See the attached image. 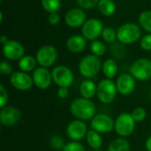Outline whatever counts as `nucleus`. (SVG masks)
<instances>
[{
  "instance_id": "1",
  "label": "nucleus",
  "mask_w": 151,
  "mask_h": 151,
  "mask_svg": "<svg viewBox=\"0 0 151 151\" xmlns=\"http://www.w3.org/2000/svg\"><path fill=\"white\" fill-rule=\"evenodd\" d=\"M71 113L80 120H88L95 117L96 105L89 99L77 98L70 105Z\"/></svg>"
},
{
  "instance_id": "2",
  "label": "nucleus",
  "mask_w": 151,
  "mask_h": 151,
  "mask_svg": "<svg viewBox=\"0 0 151 151\" xmlns=\"http://www.w3.org/2000/svg\"><path fill=\"white\" fill-rule=\"evenodd\" d=\"M141 35V27L134 23H126L119 27L117 31L118 40L125 44H130L137 42Z\"/></svg>"
},
{
  "instance_id": "3",
  "label": "nucleus",
  "mask_w": 151,
  "mask_h": 151,
  "mask_svg": "<svg viewBox=\"0 0 151 151\" xmlns=\"http://www.w3.org/2000/svg\"><path fill=\"white\" fill-rule=\"evenodd\" d=\"M117 86L113 81L111 79L102 80L96 88V96L100 102L105 104H109L112 103L117 95Z\"/></svg>"
},
{
  "instance_id": "4",
  "label": "nucleus",
  "mask_w": 151,
  "mask_h": 151,
  "mask_svg": "<svg viewBox=\"0 0 151 151\" xmlns=\"http://www.w3.org/2000/svg\"><path fill=\"white\" fill-rule=\"evenodd\" d=\"M101 69V61L95 55L85 56L79 63V71L81 74L88 79L95 77Z\"/></svg>"
},
{
  "instance_id": "5",
  "label": "nucleus",
  "mask_w": 151,
  "mask_h": 151,
  "mask_svg": "<svg viewBox=\"0 0 151 151\" xmlns=\"http://www.w3.org/2000/svg\"><path fill=\"white\" fill-rule=\"evenodd\" d=\"M134 119L132 115L127 112H123L118 116L115 120L114 129L119 136L127 137L131 135L135 128Z\"/></svg>"
},
{
  "instance_id": "6",
  "label": "nucleus",
  "mask_w": 151,
  "mask_h": 151,
  "mask_svg": "<svg viewBox=\"0 0 151 151\" xmlns=\"http://www.w3.org/2000/svg\"><path fill=\"white\" fill-rule=\"evenodd\" d=\"M52 81L59 88H68L73 82V73L67 66L58 65L51 72Z\"/></svg>"
},
{
  "instance_id": "7",
  "label": "nucleus",
  "mask_w": 151,
  "mask_h": 151,
  "mask_svg": "<svg viewBox=\"0 0 151 151\" xmlns=\"http://www.w3.org/2000/svg\"><path fill=\"white\" fill-rule=\"evenodd\" d=\"M130 73L134 79L142 81L151 78V60L148 58L137 59L130 67Z\"/></svg>"
},
{
  "instance_id": "8",
  "label": "nucleus",
  "mask_w": 151,
  "mask_h": 151,
  "mask_svg": "<svg viewBox=\"0 0 151 151\" xmlns=\"http://www.w3.org/2000/svg\"><path fill=\"white\" fill-rule=\"evenodd\" d=\"M37 63L42 67L53 65L58 59V50L52 45H44L41 47L35 56Z\"/></svg>"
},
{
  "instance_id": "9",
  "label": "nucleus",
  "mask_w": 151,
  "mask_h": 151,
  "mask_svg": "<svg viewBox=\"0 0 151 151\" xmlns=\"http://www.w3.org/2000/svg\"><path fill=\"white\" fill-rule=\"evenodd\" d=\"M104 30V25L102 21L98 19L93 18L86 20L81 27V34L82 35L91 41L96 40L100 35H102Z\"/></svg>"
},
{
  "instance_id": "10",
  "label": "nucleus",
  "mask_w": 151,
  "mask_h": 151,
  "mask_svg": "<svg viewBox=\"0 0 151 151\" xmlns=\"http://www.w3.org/2000/svg\"><path fill=\"white\" fill-rule=\"evenodd\" d=\"M115 126V121L106 115V114H97L91 120V127L93 130L100 133V134H106L112 131Z\"/></svg>"
},
{
  "instance_id": "11",
  "label": "nucleus",
  "mask_w": 151,
  "mask_h": 151,
  "mask_svg": "<svg viewBox=\"0 0 151 151\" xmlns=\"http://www.w3.org/2000/svg\"><path fill=\"white\" fill-rule=\"evenodd\" d=\"M3 54L5 58L12 61L19 60L25 55V50L23 45L15 40H9L3 45Z\"/></svg>"
},
{
  "instance_id": "12",
  "label": "nucleus",
  "mask_w": 151,
  "mask_h": 151,
  "mask_svg": "<svg viewBox=\"0 0 151 151\" xmlns=\"http://www.w3.org/2000/svg\"><path fill=\"white\" fill-rule=\"evenodd\" d=\"M10 82L13 88L20 91H26L32 88L34 84L33 78L24 72H14L11 74Z\"/></svg>"
},
{
  "instance_id": "13",
  "label": "nucleus",
  "mask_w": 151,
  "mask_h": 151,
  "mask_svg": "<svg viewBox=\"0 0 151 151\" xmlns=\"http://www.w3.org/2000/svg\"><path fill=\"white\" fill-rule=\"evenodd\" d=\"M32 78L34 81V84L40 89H47L52 81L51 73L46 67H37L33 71Z\"/></svg>"
},
{
  "instance_id": "14",
  "label": "nucleus",
  "mask_w": 151,
  "mask_h": 151,
  "mask_svg": "<svg viewBox=\"0 0 151 151\" xmlns=\"http://www.w3.org/2000/svg\"><path fill=\"white\" fill-rule=\"evenodd\" d=\"M88 133L87 125L80 119H75L70 122L66 128L67 136L74 142L83 139Z\"/></svg>"
},
{
  "instance_id": "15",
  "label": "nucleus",
  "mask_w": 151,
  "mask_h": 151,
  "mask_svg": "<svg viewBox=\"0 0 151 151\" xmlns=\"http://www.w3.org/2000/svg\"><path fill=\"white\" fill-rule=\"evenodd\" d=\"M19 111L13 106H4L0 111V121L5 127L15 125L20 119Z\"/></svg>"
},
{
  "instance_id": "16",
  "label": "nucleus",
  "mask_w": 151,
  "mask_h": 151,
  "mask_svg": "<svg viewBox=\"0 0 151 151\" xmlns=\"http://www.w3.org/2000/svg\"><path fill=\"white\" fill-rule=\"evenodd\" d=\"M118 92L123 96H128L133 93L135 88V81L132 74L123 73L121 74L116 82Z\"/></svg>"
},
{
  "instance_id": "17",
  "label": "nucleus",
  "mask_w": 151,
  "mask_h": 151,
  "mask_svg": "<svg viewBox=\"0 0 151 151\" xmlns=\"http://www.w3.org/2000/svg\"><path fill=\"white\" fill-rule=\"evenodd\" d=\"M65 24L70 27H82L86 22V14L82 9L73 8L67 12L65 17Z\"/></svg>"
},
{
  "instance_id": "18",
  "label": "nucleus",
  "mask_w": 151,
  "mask_h": 151,
  "mask_svg": "<svg viewBox=\"0 0 151 151\" xmlns=\"http://www.w3.org/2000/svg\"><path fill=\"white\" fill-rule=\"evenodd\" d=\"M87 46L86 38L83 35H74L68 38L66 42V48L73 53H80L85 50Z\"/></svg>"
},
{
  "instance_id": "19",
  "label": "nucleus",
  "mask_w": 151,
  "mask_h": 151,
  "mask_svg": "<svg viewBox=\"0 0 151 151\" xmlns=\"http://www.w3.org/2000/svg\"><path fill=\"white\" fill-rule=\"evenodd\" d=\"M97 86H96L95 82L90 80H86L81 82L80 86V93L83 98L90 99L95 96L96 94Z\"/></svg>"
},
{
  "instance_id": "20",
  "label": "nucleus",
  "mask_w": 151,
  "mask_h": 151,
  "mask_svg": "<svg viewBox=\"0 0 151 151\" xmlns=\"http://www.w3.org/2000/svg\"><path fill=\"white\" fill-rule=\"evenodd\" d=\"M36 63V58H35L33 56L27 55L19 60V68L21 70V72L28 73L35 69Z\"/></svg>"
},
{
  "instance_id": "21",
  "label": "nucleus",
  "mask_w": 151,
  "mask_h": 151,
  "mask_svg": "<svg viewBox=\"0 0 151 151\" xmlns=\"http://www.w3.org/2000/svg\"><path fill=\"white\" fill-rule=\"evenodd\" d=\"M97 8L100 13L106 17L113 15L116 12V4L112 0H100Z\"/></svg>"
},
{
  "instance_id": "22",
  "label": "nucleus",
  "mask_w": 151,
  "mask_h": 151,
  "mask_svg": "<svg viewBox=\"0 0 151 151\" xmlns=\"http://www.w3.org/2000/svg\"><path fill=\"white\" fill-rule=\"evenodd\" d=\"M87 142L89 145V147H91L94 150H98L102 147L103 144V139L100 135V133L91 129L89 131H88L87 135Z\"/></svg>"
},
{
  "instance_id": "23",
  "label": "nucleus",
  "mask_w": 151,
  "mask_h": 151,
  "mask_svg": "<svg viewBox=\"0 0 151 151\" xmlns=\"http://www.w3.org/2000/svg\"><path fill=\"white\" fill-rule=\"evenodd\" d=\"M103 73L107 79H112L118 73V64L113 58H109L103 65Z\"/></svg>"
},
{
  "instance_id": "24",
  "label": "nucleus",
  "mask_w": 151,
  "mask_h": 151,
  "mask_svg": "<svg viewBox=\"0 0 151 151\" xmlns=\"http://www.w3.org/2000/svg\"><path fill=\"white\" fill-rule=\"evenodd\" d=\"M108 151H130V145L126 139L118 138L110 143Z\"/></svg>"
},
{
  "instance_id": "25",
  "label": "nucleus",
  "mask_w": 151,
  "mask_h": 151,
  "mask_svg": "<svg viewBox=\"0 0 151 151\" xmlns=\"http://www.w3.org/2000/svg\"><path fill=\"white\" fill-rule=\"evenodd\" d=\"M42 8L49 13L58 12L61 7V0H42Z\"/></svg>"
},
{
  "instance_id": "26",
  "label": "nucleus",
  "mask_w": 151,
  "mask_h": 151,
  "mask_svg": "<svg viewBox=\"0 0 151 151\" xmlns=\"http://www.w3.org/2000/svg\"><path fill=\"white\" fill-rule=\"evenodd\" d=\"M139 23L144 30L151 34V11H144L140 14Z\"/></svg>"
},
{
  "instance_id": "27",
  "label": "nucleus",
  "mask_w": 151,
  "mask_h": 151,
  "mask_svg": "<svg viewBox=\"0 0 151 151\" xmlns=\"http://www.w3.org/2000/svg\"><path fill=\"white\" fill-rule=\"evenodd\" d=\"M90 50L93 55L96 57H101L104 56V53L106 52V46L103 42L95 40L92 41L90 43Z\"/></svg>"
},
{
  "instance_id": "28",
  "label": "nucleus",
  "mask_w": 151,
  "mask_h": 151,
  "mask_svg": "<svg viewBox=\"0 0 151 151\" xmlns=\"http://www.w3.org/2000/svg\"><path fill=\"white\" fill-rule=\"evenodd\" d=\"M102 37L107 42H113L117 38V32L111 27H104L102 33Z\"/></svg>"
},
{
  "instance_id": "29",
  "label": "nucleus",
  "mask_w": 151,
  "mask_h": 151,
  "mask_svg": "<svg viewBox=\"0 0 151 151\" xmlns=\"http://www.w3.org/2000/svg\"><path fill=\"white\" fill-rule=\"evenodd\" d=\"M133 119H134L135 122H142L145 119L146 116H147V113H146V111L142 108V107H137V108H134L131 113Z\"/></svg>"
},
{
  "instance_id": "30",
  "label": "nucleus",
  "mask_w": 151,
  "mask_h": 151,
  "mask_svg": "<svg viewBox=\"0 0 151 151\" xmlns=\"http://www.w3.org/2000/svg\"><path fill=\"white\" fill-rule=\"evenodd\" d=\"M50 145L54 149V150H61L64 149L65 145V141L60 135H54L50 138Z\"/></svg>"
},
{
  "instance_id": "31",
  "label": "nucleus",
  "mask_w": 151,
  "mask_h": 151,
  "mask_svg": "<svg viewBox=\"0 0 151 151\" xmlns=\"http://www.w3.org/2000/svg\"><path fill=\"white\" fill-rule=\"evenodd\" d=\"M63 151H86L85 148L82 144H81L78 142H72L64 147Z\"/></svg>"
},
{
  "instance_id": "32",
  "label": "nucleus",
  "mask_w": 151,
  "mask_h": 151,
  "mask_svg": "<svg viewBox=\"0 0 151 151\" xmlns=\"http://www.w3.org/2000/svg\"><path fill=\"white\" fill-rule=\"evenodd\" d=\"M100 0H77L78 4L83 9H92L98 4Z\"/></svg>"
},
{
  "instance_id": "33",
  "label": "nucleus",
  "mask_w": 151,
  "mask_h": 151,
  "mask_svg": "<svg viewBox=\"0 0 151 151\" xmlns=\"http://www.w3.org/2000/svg\"><path fill=\"white\" fill-rule=\"evenodd\" d=\"M140 45H141L142 49H143L146 51L151 50V34L145 35L142 38V40L140 42Z\"/></svg>"
},
{
  "instance_id": "34",
  "label": "nucleus",
  "mask_w": 151,
  "mask_h": 151,
  "mask_svg": "<svg viewBox=\"0 0 151 151\" xmlns=\"http://www.w3.org/2000/svg\"><path fill=\"white\" fill-rule=\"evenodd\" d=\"M0 72L3 75H10L12 74V65L6 62V61H2L0 64Z\"/></svg>"
},
{
  "instance_id": "35",
  "label": "nucleus",
  "mask_w": 151,
  "mask_h": 151,
  "mask_svg": "<svg viewBox=\"0 0 151 151\" xmlns=\"http://www.w3.org/2000/svg\"><path fill=\"white\" fill-rule=\"evenodd\" d=\"M8 101V93L3 85H0V107L4 108Z\"/></svg>"
},
{
  "instance_id": "36",
  "label": "nucleus",
  "mask_w": 151,
  "mask_h": 151,
  "mask_svg": "<svg viewBox=\"0 0 151 151\" xmlns=\"http://www.w3.org/2000/svg\"><path fill=\"white\" fill-rule=\"evenodd\" d=\"M48 21L52 26H55V25L58 24L59 21H60V16H59V14L58 12L50 13L49 16H48Z\"/></svg>"
},
{
  "instance_id": "37",
  "label": "nucleus",
  "mask_w": 151,
  "mask_h": 151,
  "mask_svg": "<svg viewBox=\"0 0 151 151\" xmlns=\"http://www.w3.org/2000/svg\"><path fill=\"white\" fill-rule=\"evenodd\" d=\"M69 95V90L67 88H59L58 90V96L61 99H65Z\"/></svg>"
},
{
  "instance_id": "38",
  "label": "nucleus",
  "mask_w": 151,
  "mask_h": 151,
  "mask_svg": "<svg viewBox=\"0 0 151 151\" xmlns=\"http://www.w3.org/2000/svg\"><path fill=\"white\" fill-rule=\"evenodd\" d=\"M145 147H146V150L148 151H151V136H150L146 142H145Z\"/></svg>"
},
{
  "instance_id": "39",
  "label": "nucleus",
  "mask_w": 151,
  "mask_h": 151,
  "mask_svg": "<svg viewBox=\"0 0 151 151\" xmlns=\"http://www.w3.org/2000/svg\"><path fill=\"white\" fill-rule=\"evenodd\" d=\"M8 41H9V40H8V37H7V36H5V35H1V37H0V42H1V43H2L3 45L5 44Z\"/></svg>"
},
{
  "instance_id": "40",
  "label": "nucleus",
  "mask_w": 151,
  "mask_h": 151,
  "mask_svg": "<svg viewBox=\"0 0 151 151\" xmlns=\"http://www.w3.org/2000/svg\"><path fill=\"white\" fill-rule=\"evenodd\" d=\"M96 151H100V150H96Z\"/></svg>"
},
{
  "instance_id": "41",
  "label": "nucleus",
  "mask_w": 151,
  "mask_h": 151,
  "mask_svg": "<svg viewBox=\"0 0 151 151\" xmlns=\"http://www.w3.org/2000/svg\"><path fill=\"white\" fill-rule=\"evenodd\" d=\"M0 1H2V0H0Z\"/></svg>"
}]
</instances>
